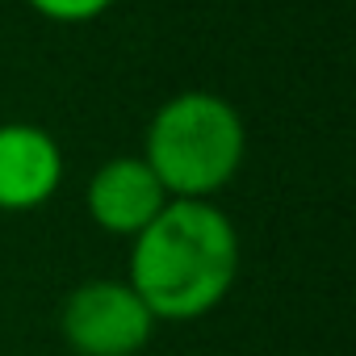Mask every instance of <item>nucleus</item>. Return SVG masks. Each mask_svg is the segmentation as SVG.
<instances>
[{
  "mask_svg": "<svg viewBox=\"0 0 356 356\" xmlns=\"http://www.w3.org/2000/svg\"><path fill=\"white\" fill-rule=\"evenodd\" d=\"M239 277V231L214 202H168L130 239L126 285L155 323L214 314Z\"/></svg>",
  "mask_w": 356,
  "mask_h": 356,
  "instance_id": "1",
  "label": "nucleus"
},
{
  "mask_svg": "<svg viewBox=\"0 0 356 356\" xmlns=\"http://www.w3.org/2000/svg\"><path fill=\"white\" fill-rule=\"evenodd\" d=\"M243 151V118L214 92H181L163 101L143 138V163L172 202H210L235 181Z\"/></svg>",
  "mask_w": 356,
  "mask_h": 356,
  "instance_id": "2",
  "label": "nucleus"
},
{
  "mask_svg": "<svg viewBox=\"0 0 356 356\" xmlns=\"http://www.w3.org/2000/svg\"><path fill=\"white\" fill-rule=\"evenodd\" d=\"M59 331L76 356H138L155 335V318L126 281L101 277L63 298Z\"/></svg>",
  "mask_w": 356,
  "mask_h": 356,
  "instance_id": "3",
  "label": "nucleus"
},
{
  "mask_svg": "<svg viewBox=\"0 0 356 356\" xmlns=\"http://www.w3.org/2000/svg\"><path fill=\"white\" fill-rule=\"evenodd\" d=\"M63 181V151L59 143L30 122L0 126V210L26 214L55 197Z\"/></svg>",
  "mask_w": 356,
  "mask_h": 356,
  "instance_id": "4",
  "label": "nucleus"
},
{
  "mask_svg": "<svg viewBox=\"0 0 356 356\" xmlns=\"http://www.w3.org/2000/svg\"><path fill=\"white\" fill-rule=\"evenodd\" d=\"M88 218L118 239H134L172 197L155 181V172L143 163V155H118L101 163L88 181Z\"/></svg>",
  "mask_w": 356,
  "mask_h": 356,
  "instance_id": "5",
  "label": "nucleus"
},
{
  "mask_svg": "<svg viewBox=\"0 0 356 356\" xmlns=\"http://www.w3.org/2000/svg\"><path fill=\"white\" fill-rule=\"evenodd\" d=\"M30 9H38L51 22H92L105 9H113V0H30Z\"/></svg>",
  "mask_w": 356,
  "mask_h": 356,
  "instance_id": "6",
  "label": "nucleus"
}]
</instances>
